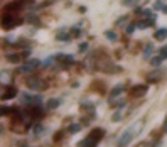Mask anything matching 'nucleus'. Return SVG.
<instances>
[{
  "label": "nucleus",
  "mask_w": 167,
  "mask_h": 147,
  "mask_svg": "<svg viewBox=\"0 0 167 147\" xmlns=\"http://www.w3.org/2000/svg\"><path fill=\"white\" fill-rule=\"evenodd\" d=\"M138 125H140V124H135L133 127H128V129L120 135V139H118V147H127L130 142H132V139L135 137V134L140 132V127Z\"/></svg>",
  "instance_id": "1"
},
{
  "label": "nucleus",
  "mask_w": 167,
  "mask_h": 147,
  "mask_svg": "<svg viewBox=\"0 0 167 147\" xmlns=\"http://www.w3.org/2000/svg\"><path fill=\"white\" fill-rule=\"evenodd\" d=\"M100 137H101V130H94L91 135H88L86 139H83L81 142L78 144V147H94Z\"/></svg>",
  "instance_id": "2"
},
{
  "label": "nucleus",
  "mask_w": 167,
  "mask_h": 147,
  "mask_svg": "<svg viewBox=\"0 0 167 147\" xmlns=\"http://www.w3.org/2000/svg\"><path fill=\"white\" fill-rule=\"evenodd\" d=\"M0 24H2V27L4 29H12V27H15V26H19L20 24V20H17L15 17H4L2 20H0Z\"/></svg>",
  "instance_id": "3"
},
{
  "label": "nucleus",
  "mask_w": 167,
  "mask_h": 147,
  "mask_svg": "<svg viewBox=\"0 0 167 147\" xmlns=\"http://www.w3.org/2000/svg\"><path fill=\"white\" fill-rule=\"evenodd\" d=\"M39 64H41V61L39 59H27L26 63L20 66V73H24V71H32V69L37 68Z\"/></svg>",
  "instance_id": "4"
},
{
  "label": "nucleus",
  "mask_w": 167,
  "mask_h": 147,
  "mask_svg": "<svg viewBox=\"0 0 167 147\" xmlns=\"http://www.w3.org/2000/svg\"><path fill=\"white\" fill-rule=\"evenodd\" d=\"M154 39H157V41L167 39V29H165V27H160V29L155 30V32H154Z\"/></svg>",
  "instance_id": "5"
},
{
  "label": "nucleus",
  "mask_w": 167,
  "mask_h": 147,
  "mask_svg": "<svg viewBox=\"0 0 167 147\" xmlns=\"http://www.w3.org/2000/svg\"><path fill=\"white\" fill-rule=\"evenodd\" d=\"M123 85H116V86H113L111 88V91H110V98L113 100V98H116V96L118 95H122V93H123Z\"/></svg>",
  "instance_id": "6"
},
{
  "label": "nucleus",
  "mask_w": 167,
  "mask_h": 147,
  "mask_svg": "<svg viewBox=\"0 0 167 147\" xmlns=\"http://www.w3.org/2000/svg\"><path fill=\"white\" fill-rule=\"evenodd\" d=\"M27 85H29V88L30 90H37V88H44L42 86V83H41V80H29V81H27Z\"/></svg>",
  "instance_id": "7"
},
{
  "label": "nucleus",
  "mask_w": 167,
  "mask_h": 147,
  "mask_svg": "<svg viewBox=\"0 0 167 147\" xmlns=\"http://www.w3.org/2000/svg\"><path fill=\"white\" fill-rule=\"evenodd\" d=\"M154 24H155L154 17H152V19H149V20H140V22H137V26L140 27V29H147V27H152Z\"/></svg>",
  "instance_id": "8"
},
{
  "label": "nucleus",
  "mask_w": 167,
  "mask_h": 147,
  "mask_svg": "<svg viewBox=\"0 0 167 147\" xmlns=\"http://www.w3.org/2000/svg\"><path fill=\"white\" fill-rule=\"evenodd\" d=\"M17 95V90H15V88H9V90L5 91L4 95H2V100H9V98H14V96Z\"/></svg>",
  "instance_id": "9"
},
{
  "label": "nucleus",
  "mask_w": 167,
  "mask_h": 147,
  "mask_svg": "<svg viewBox=\"0 0 167 147\" xmlns=\"http://www.w3.org/2000/svg\"><path fill=\"white\" fill-rule=\"evenodd\" d=\"M59 105H61V100L59 98H51L49 102H47V108H49V110H56Z\"/></svg>",
  "instance_id": "10"
},
{
  "label": "nucleus",
  "mask_w": 167,
  "mask_h": 147,
  "mask_svg": "<svg viewBox=\"0 0 167 147\" xmlns=\"http://www.w3.org/2000/svg\"><path fill=\"white\" fill-rule=\"evenodd\" d=\"M24 105H34V96H30L29 93H22V100H20Z\"/></svg>",
  "instance_id": "11"
},
{
  "label": "nucleus",
  "mask_w": 167,
  "mask_h": 147,
  "mask_svg": "<svg viewBox=\"0 0 167 147\" xmlns=\"http://www.w3.org/2000/svg\"><path fill=\"white\" fill-rule=\"evenodd\" d=\"M42 132H44V129H42V125H41V124H36V125L32 127V135H34V137L41 135Z\"/></svg>",
  "instance_id": "12"
},
{
  "label": "nucleus",
  "mask_w": 167,
  "mask_h": 147,
  "mask_svg": "<svg viewBox=\"0 0 167 147\" xmlns=\"http://www.w3.org/2000/svg\"><path fill=\"white\" fill-rule=\"evenodd\" d=\"M145 91H147V86H144V85H138V88L132 90V95L138 96V95H142V93H145Z\"/></svg>",
  "instance_id": "13"
},
{
  "label": "nucleus",
  "mask_w": 167,
  "mask_h": 147,
  "mask_svg": "<svg viewBox=\"0 0 167 147\" xmlns=\"http://www.w3.org/2000/svg\"><path fill=\"white\" fill-rule=\"evenodd\" d=\"M105 36H107V39L111 41V42H115V41L118 39V36H116L113 30H105Z\"/></svg>",
  "instance_id": "14"
},
{
  "label": "nucleus",
  "mask_w": 167,
  "mask_h": 147,
  "mask_svg": "<svg viewBox=\"0 0 167 147\" xmlns=\"http://www.w3.org/2000/svg\"><path fill=\"white\" fill-rule=\"evenodd\" d=\"M56 39H57V41H69V39H71V36H69L68 32L63 34V30H59V34L56 36Z\"/></svg>",
  "instance_id": "15"
},
{
  "label": "nucleus",
  "mask_w": 167,
  "mask_h": 147,
  "mask_svg": "<svg viewBox=\"0 0 167 147\" xmlns=\"http://www.w3.org/2000/svg\"><path fill=\"white\" fill-rule=\"evenodd\" d=\"M152 51H154V46L152 44H145V49H144V58H149L150 54H152Z\"/></svg>",
  "instance_id": "16"
},
{
  "label": "nucleus",
  "mask_w": 167,
  "mask_h": 147,
  "mask_svg": "<svg viewBox=\"0 0 167 147\" xmlns=\"http://www.w3.org/2000/svg\"><path fill=\"white\" fill-rule=\"evenodd\" d=\"M57 58H61V61H66V63H73L74 58L71 54H57Z\"/></svg>",
  "instance_id": "17"
},
{
  "label": "nucleus",
  "mask_w": 167,
  "mask_h": 147,
  "mask_svg": "<svg viewBox=\"0 0 167 147\" xmlns=\"http://www.w3.org/2000/svg\"><path fill=\"white\" fill-rule=\"evenodd\" d=\"M162 58H160V56H155V58H152V59H150V64H152V66H160V64H162Z\"/></svg>",
  "instance_id": "18"
},
{
  "label": "nucleus",
  "mask_w": 167,
  "mask_h": 147,
  "mask_svg": "<svg viewBox=\"0 0 167 147\" xmlns=\"http://www.w3.org/2000/svg\"><path fill=\"white\" fill-rule=\"evenodd\" d=\"M7 61H10V63H19V61H20V56H19V54H9V56H7Z\"/></svg>",
  "instance_id": "19"
},
{
  "label": "nucleus",
  "mask_w": 167,
  "mask_h": 147,
  "mask_svg": "<svg viewBox=\"0 0 167 147\" xmlns=\"http://www.w3.org/2000/svg\"><path fill=\"white\" fill-rule=\"evenodd\" d=\"M122 118H123V115H122V112H120V110H116V112L113 113V117H111V120H113V122H120Z\"/></svg>",
  "instance_id": "20"
},
{
  "label": "nucleus",
  "mask_w": 167,
  "mask_h": 147,
  "mask_svg": "<svg viewBox=\"0 0 167 147\" xmlns=\"http://www.w3.org/2000/svg\"><path fill=\"white\" fill-rule=\"evenodd\" d=\"M154 10H164V2L162 0H155L154 2Z\"/></svg>",
  "instance_id": "21"
},
{
  "label": "nucleus",
  "mask_w": 167,
  "mask_h": 147,
  "mask_svg": "<svg viewBox=\"0 0 167 147\" xmlns=\"http://www.w3.org/2000/svg\"><path fill=\"white\" fill-rule=\"evenodd\" d=\"M159 56L162 58V59H167V44L160 48V51H159Z\"/></svg>",
  "instance_id": "22"
},
{
  "label": "nucleus",
  "mask_w": 167,
  "mask_h": 147,
  "mask_svg": "<svg viewBox=\"0 0 167 147\" xmlns=\"http://www.w3.org/2000/svg\"><path fill=\"white\" fill-rule=\"evenodd\" d=\"M79 130H81V125H79V124H73V125L69 127V132H71V134H76Z\"/></svg>",
  "instance_id": "23"
},
{
  "label": "nucleus",
  "mask_w": 167,
  "mask_h": 147,
  "mask_svg": "<svg viewBox=\"0 0 167 147\" xmlns=\"http://www.w3.org/2000/svg\"><path fill=\"white\" fill-rule=\"evenodd\" d=\"M138 0H122V5H125V7H132V5H135Z\"/></svg>",
  "instance_id": "24"
},
{
  "label": "nucleus",
  "mask_w": 167,
  "mask_h": 147,
  "mask_svg": "<svg viewBox=\"0 0 167 147\" xmlns=\"http://www.w3.org/2000/svg\"><path fill=\"white\" fill-rule=\"evenodd\" d=\"M125 30H127V34H133V30H135V24H133V22H132V24H128Z\"/></svg>",
  "instance_id": "25"
},
{
  "label": "nucleus",
  "mask_w": 167,
  "mask_h": 147,
  "mask_svg": "<svg viewBox=\"0 0 167 147\" xmlns=\"http://www.w3.org/2000/svg\"><path fill=\"white\" fill-rule=\"evenodd\" d=\"M10 112V107H0V117H2V115H5V113H9Z\"/></svg>",
  "instance_id": "26"
},
{
  "label": "nucleus",
  "mask_w": 167,
  "mask_h": 147,
  "mask_svg": "<svg viewBox=\"0 0 167 147\" xmlns=\"http://www.w3.org/2000/svg\"><path fill=\"white\" fill-rule=\"evenodd\" d=\"M125 103H127L125 100H120L118 103H113V107H116V108H118V110H120V108H123V107H125Z\"/></svg>",
  "instance_id": "27"
},
{
  "label": "nucleus",
  "mask_w": 167,
  "mask_h": 147,
  "mask_svg": "<svg viewBox=\"0 0 167 147\" xmlns=\"http://www.w3.org/2000/svg\"><path fill=\"white\" fill-rule=\"evenodd\" d=\"M88 49V42H81L79 44V52H85Z\"/></svg>",
  "instance_id": "28"
},
{
  "label": "nucleus",
  "mask_w": 167,
  "mask_h": 147,
  "mask_svg": "<svg viewBox=\"0 0 167 147\" xmlns=\"http://www.w3.org/2000/svg\"><path fill=\"white\" fill-rule=\"evenodd\" d=\"M162 130L167 134V115H165V120H164V124H162Z\"/></svg>",
  "instance_id": "29"
},
{
  "label": "nucleus",
  "mask_w": 167,
  "mask_h": 147,
  "mask_svg": "<svg viewBox=\"0 0 167 147\" xmlns=\"http://www.w3.org/2000/svg\"><path fill=\"white\" fill-rule=\"evenodd\" d=\"M125 19H127V17H120V19H118V20L115 22V24H116V26H122V24H123V22H125Z\"/></svg>",
  "instance_id": "30"
},
{
  "label": "nucleus",
  "mask_w": 167,
  "mask_h": 147,
  "mask_svg": "<svg viewBox=\"0 0 167 147\" xmlns=\"http://www.w3.org/2000/svg\"><path fill=\"white\" fill-rule=\"evenodd\" d=\"M73 32H74V36H81V29H78V27H74Z\"/></svg>",
  "instance_id": "31"
}]
</instances>
